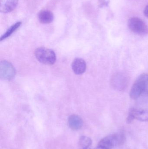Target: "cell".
<instances>
[{
    "mask_svg": "<svg viewBox=\"0 0 148 149\" xmlns=\"http://www.w3.org/2000/svg\"><path fill=\"white\" fill-rule=\"evenodd\" d=\"M148 90V74L140 75L133 84L130 91V98L136 100Z\"/></svg>",
    "mask_w": 148,
    "mask_h": 149,
    "instance_id": "obj_1",
    "label": "cell"
},
{
    "mask_svg": "<svg viewBox=\"0 0 148 149\" xmlns=\"http://www.w3.org/2000/svg\"><path fill=\"white\" fill-rule=\"evenodd\" d=\"M126 141V136L123 133H117L104 137L99 142L98 145L113 149L124 144Z\"/></svg>",
    "mask_w": 148,
    "mask_h": 149,
    "instance_id": "obj_2",
    "label": "cell"
},
{
    "mask_svg": "<svg viewBox=\"0 0 148 149\" xmlns=\"http://www.w3.org/2000/svg\"><path fill=\"white\" fill-rule=\"evenodd\" d=\"M36 59L42 63L53 65L56 61L55 53L52 50L45 48H39L35 52Z\"/></svg>",
    "mask_w": 148,
    "mask_h": 149,
    "instance_id": "obj_3",
    "label": "cell"
},
{
    "mask_svg": "<svg viewBox=\"0 0 148 149\" xmlns=\"http://www.w3.org/2000/svg\"><path fill=\"white\" fill-rule=\"evenodd\" d=\"M129 29L135 34L144 36L148 33V28L144 22L138 17H133L128 21Z\"/></svg>",
    "mask_w": 148,
    "mask_h": 149,
    "instance_id": "obj_4",
    "label": "cell"
},
{
    "mask_svg": "<svg viewBox=\"0 0 148 149\" xmlns=\"http://www.w3.org/2000/svg\"><path fill=\"white\" fill-rule=\"evenodd\" d=\"M135 119L140 121H148V108L136 109L133 108L130 109L127 117V123L129 124Z\"/></svg>",
    "mask_w": 148,
    "mask_h": 149,
    "instance_id": "obj_5",
    "label": "cell"
},
{
    "mask_svg": "<svg viewBox=\"0 0 148 149\" xmlns=\"http://www.w3.org/2000/svg\"><path fill=\"white\" fill-rule=\"evenodd\" d=\"M15 74V70L10 63L3 61L0 63V76L1 79L8 80L13 79Z\"/></svg>",
    "mask_w": 148,
    "mask_h": 149,
    "instance_id": "obj_6",
    "label": "cell"
},
{
    "mask_svg": "<svg viewBox=\"0 0 148 149\" xmlns=\"http://www.w3.org/2000/svg\"><path fill=\"white\" fill-rule=\"evenodd\" d=\"M128 79L126 75L121 73H116L111 78L112 86L119 91L125 89L127 85Z\"/></svg>",
    "mask_w": 148,
    "mask_h": 149,
    "instance_id": "obj_7",
    "label": "cell"
},
{
    "mask_svg": "<svg viewBox=\"0 0 148 149\" xmlns=\"http://www.w3.org/2000/svg\"><path fill=\"white\" fill-rule=\"evenodd\" d=\"M18 0H0V11L6 14L13 11L18 4Z\"/></svg>",
    "mask_w": 148,
    "mask_h": 149,
    "instance_id": "obj_8",
    "label": "cell"
},
{
    "mask_svg": "<svg viewBox=\"0 0 148 149\" xmlns=\"http://www.w3.org/2000/svg\"><path fill=\"white\" fill-rule=\"evenodd\" d=\"M69 126L72 130L77 131L82 127L83 122L81 118L76 115L70 116L68 120Z\"/></svg>",
    "mask_w": 148,
    "mask_h": 149,
    "instance_id": "obj_9",
    "label": "cell"
},
{
    "mask_svg": "<svg viewBox=\"0 0 148 149\" xmlns=\"http://www.w3.org/2000/svg\"><path fill=\"white\" fill-rule=\"evenodd\" d=\"M72 69L76 74H81L85 72L86 70V63L84 60L76 58L73 61L72 64Z\"/></svg>",
    "mask_w": 148,
    "mask_h": 149,
    "instance_id": "obj_10",
    "label": "cell"
},
{
    "mask_svg": "<svg viewBox=\"0 0 148 149\" xmlns=\"http://www.w3.org/2000/svg\"><path fill=\"white\" fill-rule=\"evenodd\" d=\"M38 19L40 22L44 24H48L53 22L54 16L53 13L48 10H43L39 12Z\"/></svg>",
    "mask_w": 148,
    "mask_h": 149,
    "instance_id": "obj_11",
    "label": "cell"
},
{
    "mask_svg": "<svg viewBox=\"0 0 148 149\" xmlns=\"http://www.w3.org/2000/svg\"><path fill=\"white\" fill-rule=\"evenodd\" d=\"M92 143L91 138L86 136H81L78 143V149H88Z\"/></svg>",
    "mask_w": 148,
    "mask_h": 149,
    "instance_id": "obj_12",
    "label": "cell"
},
{
    "mask_svg": "<svg viewBox=\"0 0 148 149\" xmlns=\"http://www.w3.org/2000/svg\"><path fill=\"white\" fill-rule=\"evenodd\" d=\"M21 22H19L16 23L15 24L12 25L6 31V32L1 37V41L2 40H4V39L7 38L9 37L10 36H11L14 32L19 28V27L21 26Z\"/></svg>",
    "mask_w": 148,
    "mask_h": 149,
    "instance_id": "obj_13",
    "label": "cell"
},
{
    "mask_svg": "<svg viewBox=\"0 0 148 149\" xmlns=\"http://www.w3.org/2000/svg\"><path fill=\"white\" fill-rule=\"evenodd\" d=\"M144 14L146 17L148 18V5L146 6L144 10Z\"/></svg>",
    "mask_w": 148,
    "mask_h": 149,
    "instance_id": "obj_14",
    "label": "cell"
},
{
    "mask_svg": "<svg viewBox=\"0 0 148 149\" xmlns=\"http://www.w3.org/2000/svg\"><path fill=\"white\" fill-rule=\"evenodd\" d=\"M94 149H111L106 148L104 146H101V145H98V146L96 147Z\"/></svg>",
    "mask_w": 148,
    "mask_h": 149,
    "instance_id": "obj_15",
    "label": "cell"
}]
</instances>
